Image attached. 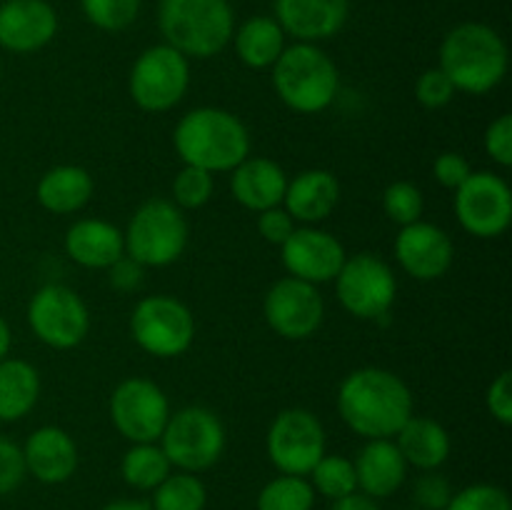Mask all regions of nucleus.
Here are the masks:
<instances>
[{"label": "nucleus", "instance_id": "4468645a", "mask_svg": "<svg viewBox=\"0 0 512 510\" xmlns=\"http://www.w3.org/2000/svg\"><path fill=\"white\" fill-rule=\"evenodd\" d=\"M455 215L465 233L480 240L500 238L512 223V193L508 180L490 170H473L455 190Z\"/></svg>", "mask_w": 512, "mask_h": 510}, {"label": "nucleus", "instance_id": "473e14b6", "mask_svg": "<svg viewBox=\"0 0 512 510\" xmlns=\"http://www.w3.org/2000/svg\"><path fill=\"white\" fill-rule=\"evenodd\" d=\"M143 0H80L85 20L105 33H120L138 20Z\"/></svg>", "mask_w": 512, "mask_h": 510}, {"label": "nucleus", "instance_id": "5701e85b", "mask_svg": "<svg viewBox=\"0 0 512 510\" xmlns=\"http://www.w3.org/2000/svg\"><path fill=\"white\" fill-rule=\"evenodd\" d=\"M340 200V183L330 170L313 168L303 170L288 180L283 195V208L295 223L318 225L333 215Z\"/></svg>", "mask_w": 512, "mask_h": 510}, {"label": "nucleus", "instance_id": "49530a36", "mask_svg": "<svg viewBox=\"0 0 512 510\" xmlns=\"http://www.w3.org/2000/svg\"><path fill=\"white\" fill-rule=\"evenodd\" d=\"M103 510H153V505L145 500H113Z\"/></svg>", "mask_w": 512, "mask_h": 510}, {"label": "nucleus", "instance_id": "9b49d317", "mask_svg": "<svg viewBox=\"0 0 512 510\" xmlns=\"http://www.w3.org/2000/svg\"><path fill=\"white\" fill-rule=\"evenodd\" d=\"M28 325L35 338L48 348L73 350L90 333L88 305L68 285L48 283L30 298Z\"/></svg>", "mask_w": 512, "mask_h": 510}, {"label": "nucleus", "instance_id": "6ab92c4d", "mask_svg": "<svg viewBox=\"0 0 512 510\" xmlns=\"http://www.w3.org/2000/svg\"><path fill=\"white\" fill-rule=\"evenodd\" d=\"M278 25L295 43H315L338 35L350 15V0H275Z\"/></svg>", "mask_w": 512, "mask_h": 510}, {"label": "nucleus", "instance_id": "f8f14e48", "mask_svg": "<svg viewBox=\"0 0 512 510\" xmlns=\"http://www.w3.org/2000/svg\"><path fill=\"white\" fill-rule=\"evenodd\" d=\"M265 450L283 475H310L325 455V428L308 408H285L273 418L265 438Z\"/></svg>", "mask_w": 512, "mask_h": 510}, {"label": "nucleus", "instance_id": "39448f33", "mask_svg": "<svg viewBox=\"0 0 512 510\" xmlns=\"http://www.w3.org/2000/svg\"><path fill=\"white\" fill-rule=\"evenodd\" d=\"M273 88L295 113H323L338 98V65L315 43L285 45L273 63Z\"/></svg>", "mask_w": 512, "mask_h": 510}, {"label": "nucleus", "instance_id": "79ce46f5", "mask_svg": "<svg viewBox=\"0 0 512 510\" xmlns=\"http://www.w3.org/2000/svg\"><path fill=\"white\" fill-rule=\"evenodd\" d=\"M485 405H488V413L493 415V420H498L500 425H512V373L510 370H503V373L488 385Z\"/></svg>", "mask_w": 512, "mask_h": 510}, {"label": "nucleus", "instance_id": "0eeeda50", "mask_svg": "<svg viewBox=\"0 0 512 510\" xmlns=\"http://www.w3.org/2000/svg\"><path fill=\"white\" fill-rule=\"evenodd\" d=\"M158 443L173 468L198 475L223 458L225 425L205 405H185L170 413Z\"/></svg>", "mask_w": 512, "mask_h": 510}, {"label": "nucleus", "instance_id": "a19ab883", "mask_svg": "<svg viewBox=\"0 0 512 510\" xmlns=\"http://www.w3.org/2000/svg\"><path fill=\"white\" fill-rule=\"evenodd\" d=\"M470 173H473V165H470V160L465 158V155L453 153V150H448V153H440L433 163L435 180H438V183L448 190H458L460 185L470 178Z\"/></svg>", "mask_w": 512, "mask_h": 510}, {"label": "nucleus", "instance_id": "f03ea898", "mask_svg": "<svg viewBox=\"0 0 512 510\" xmlns=\"http://www.w3.org/2000/svg\"><path fill=\"white\" fill-rule=\"evenodd\" d=\"M173 148L183 165H195L213 175L230 173L250 155V133L230 110L203 105L178 120Z\"/></svg>", "mask_w": 512, "mask_h": 510}, {"label": "nucleus", "instance_id": "a878e982", "mask_svg": "<svg viewBox=\"0 0 512 510\" xmlns=\"http://www.w3.org/2000/svg\"><path fill=\"white\" fill-rule=\"evenodd\" d=\"M395 445L403 453L405 463L418 470H438L450 458V435L438 420L425 415H410L408 423L395 435Z\"/></svg>", "mask_w": 512, "mask_h": 510}, {"label": "nucleus", "instance_id": "37998d69", "mask_svg": "<svg viewBox=\"0 0 512 510\" xmlns=\"http://www.w3.org/2000/svg\"><path fill=\"white\" fill-rule=\"evenodd\" d=\"M293 230H295V220L290 218V213L283 208V205L258 213V233L263 235L265 243L278 245L280 248V245L293 235Z\"/></svg>", "mask_w": 512, "mask_h": 510}, {"label": "nucleus", "instance_id": "b1692460", "mask_svg": "<svg viewBox=\"0 0 512 510\" xmlns=\"http://www.w3.org/2000/svg\"><path fill=\"white\" fill-rule=\"evenodd\" d=\"M65 255L90 270H108L125 255L123 230L100 218L75 220L63 240Z\"/></svg>", "mask_w": 512, "mask_h": 510}, {"label": "nucleus", "instance_id": "c9c22d12", "mask_svg": "<svg viewBox=\"0 0 512 510\" xmlns=\"http://www.w3.org/2000/svg\"><path fill=\"white\" fill-rule=\"evenodd\" d=\"M445 510H512V500L500 485L475 483L453 493Z\"/></svg>", "mask_w": 512, "mask_h": 510}, {"label": "nucleus", "instance_id": "423d86ee", "mask_svg": "<svg viewBox=\"0 0 512 510\" xmlns=\"http://www.w3.org/2000/svg\"><path fill=\"white\" fill-rule=\"evenodd\" d=\"M190 228L183 210L165 198H150L130 215L123 230L125 255L143 268L173 265L188 248Z\"/></svg>", "mask_w": 512, "mask_h": 510}, {"label": "nucleus", "instance_id": "c756f323", "mask_svg": "<svg viewBox=\"0 0 512 510\" xmlns=\"http://www.w3.org/2000/svg\"><path fill=\"white\" fill-rule=\"evenodd\" d=\"M153 510H205L208 490L195 473H170L153 490Z\"/></svg>", "mask_w": 512, "mask_h": 510}, {"label": "nucleus", "instance_id": "c03bdc74", "mask_svg": "<svg viewBox=\"0 0 512 510\" xmlns=\"http://www.w3.org/2000/svg\"><path fill=\"white\" fill-rule=\"evenodd\" d=\"M143 273L145 268L140 263H135L130 255H123L120 260H115L108 268V280L115 290L120 293H133L143 285Z\"/></svg>", "mask_w": 512, "mask_h": 510}, {"label": "nucleus", "instance_id": "2eb2a0df", "mask_svg": "<svg viewBox=\"0 0 512 510\" xmlns=\"http://www.w3.org/2000/svg\"><path fill=\"white\" fill-rule=\"evenodd\" d=\"M263 315L280 338L308 340L323 325L325 300L318 285L285 275L265 293Z\"/></svg>", "mask_w": 512, "mask_h": 510}, {"label": "nucleus", "instance_id": "7ed1b4c3", "mask_svg": "<svg viewBox=\"0 0 512 510\" xmlns=\"http://www.w3.org/2000/svg\"><path fill=\"white\" fill-rule=\"evenodd\" d=\"M510 55L503 35L485 23H460L448 30L440 43L438 68L448 75L455 90L485 95L508 75Z\"/></svg>", "mask_w": 512, "mask_h": 510}, {"label": "nucleus", "instance_id": "f704fd0d", "mask_svg": "<svg viewBox=\"0 0 512 510\" xmlns=\"http://www.w3.org/2000/svg\"><path fill=\"white\" fill-rule=\"evenodd\" d=\"M383 210L395 225L403 228V225H410L423 218L425 198L418 185H413L410 180H395V183L385 188Z\"/></svg>", "mask_w": 512, "mask_h": 510}, {"label": "nucleus", "instance_id": "393cba45", "mask_svg": "<svg viewBox=\"0 0 512 510\" xmlns=\"http://www.w3.org/2000/svg\"><path fill=\"white\" fill-rule=\"evenodd\" d=\"M93 175L80 165H55L38 180L35 198L40 208L53 215H73L93 198Z\"/></svg>", "mask_w": 512, "mask_h": 510}, {"label": "nucleus", "instance_id": "e433bc0d", "mask_svg": "<svg viewBox=\"0 0 512 510\" xmlns=\"http://www.w3.org/2000/svg\"><path fill=\"white\" fill-rule=\"evenodd\" d=\"M455 93H458V90L453 88L448 75H445L440 68L423 70L420 78L415 80V100L428 110L445 108V105L455 98Z\"/></svg>", "mask_w": 512, "mask_h": 510}, {"label": "nucleus", "instance_id": "2f4dec72", "mask_svg": "<svg viewBox=\"0 0 512 510\" xmlns=\"http://www.w3.org/2000/svg\"><path fill=\"white\" fill-rule=\"evenodd\" d=\"M310 485L315 493L325 495L328 500H340L345 495L358 490V478H355V465L353 460L345 455H328L315 463L310 470Z\"/></svg>", "mask_w": 512, "mask_h": 510}, {"label": "nucleus", "instance_id": "20e7f679", "mask_svg": "<svg viewBox=\"0 0 512 510\" xmlns=\"http://www.w3.org/2000/svg\"><path fill=\"white\" fill-rule=\"evenodd\" d=\"M158 25L165 45L188 60H208L230 45L235 15L228 0H160Z\"/></svg>", "mask_w": 512, "mask_h": 510}, {"label": "nucleus", "instance_id": "f257e3e1", "mask_svg": "<svg viewBox=\"0 0 512 510\" xmlns=\"http://www.w3.org/2000/svg\"><path fill=\"white\" fill-rule=\"evenodd\" d=\"M338 413L360 438H395L413 415V390L393 370L358 368L340 383Z\"/></svg>", "mask_w": 512, "mask_h": 510}, {"label": "nucleus", "instance_id": "a211bd4d", "mask_svg": "<svg viewBox=\"0 0 512 510\" xmlns=\"http://www.w3.org/2000/svg\"><path fill=\"white\" fill-rule=\"evenodd\" d=\"M58 35V13L48 0H3L0 48L8 53H38Z\"/></svg>", "mask_w": 512, "mask_h": 510}, {"label": "nucleus", "instance_id": "bb28decb", "mask_svg": "<svg viewBox=\"0 0 512 510\" xmlns=\"http://www.w3.org/2000/svg\"><path fill=\"white\" fill-rule=\"evenodd\" d=\"M233 48L240 63L253 70L273 68L285 50V33L273 15H253L233 33Z\"/></svg>", "mask_w": 512, "mask_h": 510}, {"label": "nucleus", "instance_id": "9d476101", "mask_svg": "<svg viewBox=\"0 0 512 510\" xmlns=\"http://www.w3.org/2000/svg\"><path fill=\"white\" fill-rule=\"evenodd\" d=\"M333 283L338 303L343 305L345 313L358 320L385 318L398 295V278L393 268L373 253L345 258Z\"/></svg>", "mask_w": 512, "mask_h": 510}, {"label": "nucleus", "instance_id": "72a5a7b5", "mask_svg": "<svg viewBox=\"0 0 512 510\" xmlns=\"http://www.w3.org/2000/svg\"><path fill=\"white\" fill-rule=\"evenodd\" d=\"M215 190V178L213 173L203 168H195V165H183V168L175 173L173 185H170V193H173V203L180 210H198L213 198Z\"/></svg>", "mask_w": 512, "mask_h": 510}, {"label": "nucleus", "instance_id": "4c0bfd02", "mask_svg": "<svg viewBox=\"0 0 512 510\" xmlns=\"http://www.w3.org/2000/svg\"><path fill=\"white\" fill-rule=\"evenodd\" d=\"M413 498L420 505V510H445L450 498H453V488H450L445 475L435 473V470H425V475L415 480Z\"/></svg>", "mask_w": 512, "mask_h": 510}, {"label": "nucleus", "instance_id": "4be33fe9", "mask_svg": "<svg viewBox=\"0 0 512 510\" xmlns=\"http://www.w3.org/2000/svg\"><path fill=\"white\" fill-rule=\"evenodd\" d=\"M355 478H358V490L368 498L380 500L398 493L400 485L408 478V468L403 453L398 450L393 438L368 440L355 455Z\"/></svg>", "mask_w": 512, "mask_h": 510}, {"label": "nucleus", "instance_id": "58836bf2", "mask_svg": "<svg viewBox=\"0 0 512 510\" xmlns=\"http://www.w3.org/2000/svg\"><path fill=\"white\" fill-rule=\"evenodd\" d=\"M485 153L498 163L500 168H510L512 165V115L503 113L485 128L483 135Z\"/></svg>", "mask_w": 512, "mask_h": 510}, {"label": "nucleus", "instance_id": "de8ad7c7", "mask_svg": "<svg viewBox=\"0 0 512 510\" xmlns=\"http://www.w3.org/2000/svg\"><path fill=\"white\" fill-rule=\"evenodd\" d=\"M10 345H13V333H10V325L8 320L0 318V360L8 358L10 353Z\"/></svg>", "mask_w": 512, "mask_h": 510}, {"label": "nucleus", "instance_id": "1a4fd4ad", "mask_svg": "<svg viewBox=\"0 0 512 510\" xmlns=\"http://www.w3.org/2000/svg\"><path fill=\"white\" fill-rule=\"evenodd\" d=\"M190 88V60L170 45H150L135 58L128 93L145 113H168Z\"/></svg>", "mask_w": 512, "mask_h": 510}, {"label": "nucleus", "instance_id": "cd10ccee", "mask_svg": "<svg viewBox=\"0 0 512 510\" xmlns=\"http://www.w3.org/2000/svg\"><path fill=\"white\" fill-rule=\"evenodd\" d=\"M40 375L33 363L20 358L0 360V420H23L38 405Z\"/></svg>", "mask_w": 512, "mask_h": 510}, {"label": "nucleus", "instance_id": "aec40b11", "mask_svg": "<svg viewBox=\"0 0 512 510\" xmlns=\"http://www.w3.org/2000/svg\"><path fill=\"white\" fill-rule=\"evenodd\" d=\"M20 450H23L25 473L45 485L65 483L78 470V445L73 435L58 425H43L33 430Z\"/></svg>", "mask_w": 512, "mask_h": 510}, {"label": "nucleus", "instance_id": "c85d7f7f", "mask_svg": "<svg viewBox=\"0 0 512 510\" xmlns=\"http://www.w3.org/2000/svg\"><path fill=\"white\" fill-rule=\"evenodd\" d=\"M173 473L160 443H133L120 460V475L135 490H155Z\"/></svg>", "mask_w": 512, "mask_h": 510}, {"label": "nucleus", "instance_id": "a18cd8bd", "mask_svg": "<svg viewBox=\"0 0 512 510\" xmlns=\"http://www.w3.org/2000/svg\"><path fill=\"white\" fill-rule=\"evenodd\" d=\"M330 510H380V505L375 503L373 498H368V495H363L355 490V493L345 495V498L333 500Z\"/></svg>", "mask_w": 512, "mask_h": 510}, {"label": "nucleus", "instance_id": "412c9836", "mask_svg": "<svg viewBox=\"0 0 512 510\" xmlns=\"http://www.w3.org/2000/svg\"><path fill=\"white\" fill-rule=\"evenodd\" d=\"M285 188H288V175L270 158L248 155L243 163L230 170L233 198L250 213H263L283 205Z\"/></svg>", "mask_w": 512, "mask_h": 510}, {"label": "nucleus", "instance_id": "ea45409f", "mask_svg": "<svg viewBox=\"0 0 512 510\" xmlns=\"http://www.w3.org/2000/svg\"><path fill=\"white\" fill-rule=\"evenodd\" d=\"M25 460L18 443L0 435V498L20 488L25 480Z\"/></svg>", "mask_w": 512, "mask_h": 510}, {"label": "nucleus", "instance_id": "7c9ffc66", "mask_svg": "<svg viewBox=\"0 0 512 510\" xmlns=\"http://www.w3.org/2000/svg\"><path fill=\"white\" fill-rule=\"evenodd\" d=\"M315 490L308 478L283 475L263 485L258 493V510H313Z\"/></svg>", "mask_w": 512, "mask_h": 510}, {"label": "nucleus", "instance_id": "f3484780", "mask_svg": "<svg viewBox=\"0 0 512 510\" xmlns=\"http://www.w3.org/2000/svg\"><path fill=\"white\" fill-rule=\"evenodd\" d=\"M395 260L400 268L415 280H438L453 268L455 245L453 238L440 225L415 220L403 225L395 235Z\"/></svg>", "mask_w": 512, "mask_h": 510}, {"label": "nucleus", "instance_id": "6e6552de", "mask_svg": "<svg viewBox=\"0 0 512 510\" xmlns=\"http://www.w3.org/2000/svg\"><path fill=\"white\" fill-rule=\"evenodd\" d=\"M130 335L143 353L168 360L188 353L195 340L193 310L173 295H148L130 313Z\"/></svg>", "mask_w": 512, "mask_h": 510}, {"label": "nucleus", "instance_id": "ddd939ff", "mask_svg": "<svg viewBox=\"0 0 512 510\" xmlns=\"http://www.w3.org/2000/svg\"><path fill=\"white\" fill-rule=\"evenodd\" d=\"M170 418L165 390L148 378H125L110 395V423L130 443H158Z\"/></svg>", "mask_w": 512, "mask_h": 510}, {"label": "nucleus", "instance_id": "dca6fc26", "mask_svg": "<svg viewBox=\"0 0 512 510\" xmlns=\"http://www.w3.org/2000/svg\"><path fill=\"white\" fill-rule=\"evenodd\" d=\"M280 258L290 278L320 285L333 283L348 253L333 233L315 225H303L295 228L293 235L280 245Z\"/></svg>", "mask_w": 512, "mask_h": 510}]
</instances>
